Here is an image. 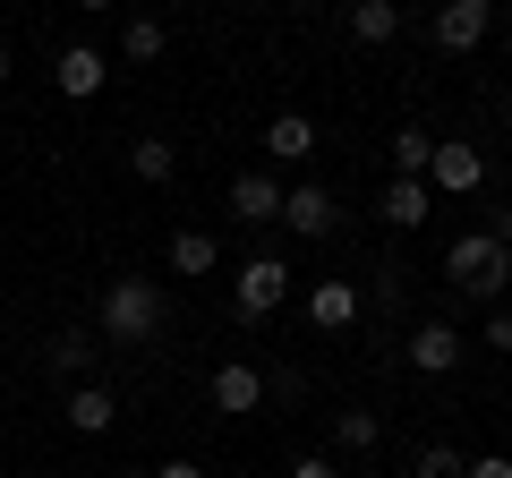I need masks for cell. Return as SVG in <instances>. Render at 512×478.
I'll return each mask as SVG.
<instances>
[{
    "label": "cell",
    "instance_id": "6da1fadb",
    "mask_svg": "<svg viewBox=\"0 0 512 478\" xmlns=\"http://www.w3.org/2000/svg\"><path fill=\"white\" fill-rule=\"evenodd\" d=\"M444 282H453V291H470V299H504L512 248H504V239H487V231L453 239V248H444Z\"/></svg>",
    "mask_w": 512,
    "mask_h": 478
},
{
    "label": "cell",
    "instance_id": "7a4b0ae2",
    "mask_svg": "<svg viewBox=\"0 0 512 478\" xmlns=\"http://www.w3.org/2000/svg\"><path fill=\"white\" fill-rule=\"evenodd\" d=\"M163 333V291L154 274H120L103 291V342H154Z\"/></svg>",
    "mask_w": 512,
    "mask_h": 478
},
{
    "label": "cell",
    "instance_id": "3957f363",
    "mask_svg": "<svg viewBox=\"0 0 512 478\" xmlns=\"http://www.w3.org/2000/svg\"><path fill=\"white\" fill-rule=\"evenodd\" d=\"M231 299H239L248 325H256V316H274L282 299H291V265H282V257H248V265L231 274Z\"/></svg>",
    "mask_w": 512,
    "mask_h": 478
},
{
    "label": "cell",
    "instance_id": "277c9868",
    "mask_svg": "<svg viewBox=\"0 0 512 478\" xmlns=\"http://www.w3.org/2000/svg\"><path fill=\"white\" fill-rule=\"evenodd\" d=\"M478 180H487V154H478L470 137H436V154H427V188H436V197H470Z\"/></svg>",
    "mask_w": 512,
    "mask_h": 478
},
{
    "label": "cell",
    "instance_id": "5b68a950",
    "mask_svg": "<svg viewBox=\"0 0 512 478\" xmlns=\"http://www.w3.org/2000/svg\"><path fill=\"white\" fill-rule=\"evenodd\" d=\"M282 222H291V239H333L342 231V197L316 188V180H299V188H282Z\"/></svg>",
    "mask_w": 512,
    "mask_h": 478
},
{
    "label": "cell",
    "instance_id": "8992f818",
    "mask_svg": "<svg viewBox=\"0 0 512 478\" xmlns=\"http://www.w3.org/2000/svg\"><path fill=\"white\" fill-rule=\"evenodd\" d=\"M495 26L487 0H436V18H427V35H436V52H478Z\"/></svg>",
    "mask_w": 512,
    "mask_h": 478
},
{
    "label": "cell",
    "instance_id": "52a82bcc",
    "mask_svg": "<svg viewBox=\"0 0 512 478\" xmlns=\"http://www.w3.org/2000/svg\"><path fill=\"white\" fill-rule=\"evenodd\" d=\"M402 359H410V368H419V376H453L461 359H470V342H461V333L444 325V316H427V325H410Z\"/></svg>",
    "mask_w": 512,
    "mask_h": 478
},
{
    "label": "cell",
    "instance_id": "ba28073f",
    "mask_svg": "<svg viewBox=\"0 0 512 478\" xmlns=\"http://www.w3.org/2000/svg\"><path fill=\"white\" fill-rule=\"evenodd\" d=\"M231 222H248V231H274L282 222V180L274 171H239L231 180Z\"/></svg>",
    "mask_w": 512,
    "mask_h": 478
},
{
    "label": "cell",
    "instance_id": "9c48e42d",
    "mask_svg": "<svg viewBox=\"0 0 512 478\" xmlns=\"http://www.w3.org/2000/svg\"><path fill=\"white\" fill-rule=\"evenodd\" d=\"M52 86H60V94H69V103H94V94H103V86H111V60H103V52H94V43H69V52H60V60H52Z\"/></svg>",
    "mask_w": 512,
    "mask_h": 478
},
{
    "label": "cell",
    "instance_id": "30bf717a",
    "mask_svg": "<svg viewBox=\"0 0 512 478\" xmlns=\"http://www.w3.org/2000/svg\"><path fill=\"white\" fill-rule=\"evenodd\" d=\"M308 325H316V333H350V325H359V282H350V274H325V282L308 291Z\"/></svg>",
    "mask_w": 512,
    "mask_h": 478
},
{
    "label": "cell",
    "instance_id": "8fae6325",
    "mask_svg": "<svg viewBox=\"0 0 512 478\" xmlns=\"http://www.w3.org/2000/svg\"><path fill=\"white\" fill-rule=\"evenodd\" d=\"M376 214L393 222V231H419V222L436 214V188H427V180H402V171H393V180H384V197H376Z\"/></svg>",
    "mask_w": 512,
    "mask_h": 478
},
{
    "label": "cell",
    "instance_id": "7c38bea8",
    "mask_svg": "<svg viewBox=\"0 0 512 478\" xmlns=\"http://www.w3.org/2000/svg\"><path fill=\"white\" fill-rule=\"evenodd\" d=\"M256 402H265V376H256L248 359H222V368H214V410H222V419H248Z\"/></svg>",
    "mask_w": 512,
    "mask_h": 478
},
{
    "label": "cell",
    "instance_id": "4fadbf2b",
    "mask_svg": "<svg viewBox=\"0 0 512 478\" xmlns=\"http://www.w3.org/2000/svg\"><path fill=\"white\" fill-rule=\"evenodd\" d=\"M94 350H103V342H94L86 325H60L52 342H43V359H52V376H77V385H94Z\"/></svg>",
    "mask_w": 512,
    "mask_h": 478
},
{
    "label": "cell",
    "instance_id": "5bb4252c",
    "mask_svg": "<svg viewBox=\"0 0 512 478\" xmlns=\"http://www.w3.org/2000/svg\"><path fill=\"white\" fill-rule=\"evenodd\" d=\"M265 154H274V163H308L316 154V120L308 111H274V120H265Z\"/></svg>",
    "mask_w": 512,
    "mask_h": 478
},
{
    "label": "cell",
    "instance_id": "9a60e30c",
    "mask_svg": "<svg viewBox=\"0 0 512 478\" xmlns=\"http://www.w3.org/2000/svg\"><path fill=\"white\" fill-rule=\"evenodd\" d=\"M393 35H402V0H350V43L384 52Z\"/></svg>",
    "mask_w": 512,
    "mask_h": 478
},
{
    "label": "cell",
    "instance_id": "2e32d148",
    "mask_svg": "<svg viewBox=\"0 0 512 478\" xmlns=\"http://www.w3.org/2000/svg\"><path fill=\"white\" fill-rule=\"evenodd\" d=\"M111 419H120V402H111V385H77V393H69V427H77V436H103Z\"/></svg>",
    "mask_w": 512,
    "mask_h": 478
},
{
    "label": "cell",
    "instance_id": "e0dca14e",
    "mask_svg": "<svg viewBox=\"0 0 512 478\" xmlns=\"http://www.w3.org/2000/svg\"><path fill=\"white\" fill-rule=\"evenodd\" d=\"M222 265V239L214 231H180L171 239V274H214Z\"/></svg>",
    "mask_w": 512,
    "mask_h": 478
},
{
    "label": "cell",
    "instance_id": "ac0fdd59",
    "mask_svg": "<svg viewBox=\"0 0 512 478\" xmlns=\"http://www.w3.org/2000/svg\"><path fill=\"white\" fill-rule=\"evenodd\" d=\"M128 171H137V180H154V188H163L171 171H180V146H171V137H137V146H128Z\"/></svg>",
    "mask_w": 512,
    "mask_h": 478
},
{
    "label": "cell",
    "instance_id": "d6986e66",
    "mask_svg": "<svg viewBox=\"0 0 512 478\" xmlns=\"http://www.w3.org/2000/svg\"><path fill=\"white\" fill-rule=\"evenodd\" d=\"M376 444H384L376 410H342V419H333V453H376Z\"/></svg>",
    "mask_w": 512,
    "mask_h": 478
},
{
    "label": "cell",
    "instance_id": "ffe728a7",
    "mask_svg": "<svg viewBox=\"0 0 512 478\" xmlns=\"http://www.w3.org/2000/svg\"><path fill=\"white\" fill-rule=\"evenodd\" d=\"M171 52V26L163 18H128L120 26V60H163Z\"/></svg>",
    "mask_w": 512,
    "mask_h": 478
},
{
    "label": "cell",
    "instance_id": "44dd1931",
    "mask_svg": "<svg viewBox=\"0 0 512 478\" xmlns=\"http://www.w3.org/2000/svg\"><path fill=\"white\" fill-rule=\"evenodd\" d=\"M427 154H436L427 129H393V171H402V180H427Z\"/></svg>",
    "mask_w": 512,
    "mask_h": 478
},
{
    "label": "cell",
    "instance_id": "7402d4cb",
    "mask_svg": "<svg viewBox=\"0 0 512 478\" xmlns=\"http://www.w3.org/2000/svg\"><path fill=\"white\" fill-rule=\"evenodd\" d=\"M419 478H461V453H453V444H427V453H419Z\"/></svg>",
    "mask_w": 512,
    "mask_h": 478
},
{
    "label": "cell",
    "instance_id": "603a6c76",
    "mask_svg": "<svg viewBox=\"0 0 512 478\" xmlns=\"http://www.w3.org/2000/svg\"><path fill=\"white\" fill-rule=\"evenodd\" d=\"M487 350H495V359H512V308L487 316Z\"/></svg>",
    "mask_w": 512,
    "mask_h": 478
},
{
    "label": "cell",
    "instance_id": "cb8c5ba5",
    "mask_svg": "<svg viewBox=\"0 0 512 478\" xmlns=\"http://www.w3.org/2000/svg\"><path fill=\"white\" fill-rule=\"evenodd\" d=\"M461 478H512V453H478V461H461Z\"/></svg>",
    "mask_w": 512,
    "mask_h": 478
},
{
    "label": "cell",
    "instance_id": "d4e9b609",
    "mask_svg": "<svg viewBox=\"0 0 512 478\" xmlns=\"http://www.w3.org/2000/svg\"><path fill=\"white\" fill-rule=\"evenodd\" d=\"M291 478H342V461H325V453H308V461H291Z\"/></svg>",
    "mask_w": 512,
    "mask_h": 478
},
{
    "label": "cell",
    "instance_id": "484cf974",
    "mask_svg": "<svg viewBox=\"0 0 512 478\" xmlns=\"http://www.w3.org/2000/svg\"><path fill=\"white\" fill-rule=\"evenodd\" d=\"M154 478H205V470H197V461H163V470H154Z\"/></svg>",
    "mask_w": 512,
    "mask_h": 478
},
{
    "label": "cell",
    "instance_id": "4316f807",
    "mask_svg": "<svg viewBox=\"0 0 512 478\" xmlns=\"http://www.w3.org/2000/svg\"><path fill=\"white\" fill-rule=\"evenodd\" d=\"M9 77H18V52H9V43H0V86H9Z\"/></svg>",
    "mask_w": 512,
    "mask_h": 478
},
{
    "label": "cell",
    "instance_id": "83f0119b",
    "mask_svg": "<svg viewBox=\"0 0 512 478\" xmlns=\"http://www.w3.org/2000/svg\"><path fill=\"white\" fill-rule=\"evenodd\" d=\"M77 9H120V0H77Z\"/></svg>",
    "mask_w": 512,
    "mask_h": 478
},
{
    "label": "cell",
    "instance_id": "f1b7e54d",
    "mask_svg": "<svg viewBox=\"0 0 512 478\" xmlns=\"http://www.w3.org/2000/svg\"><path fill=\"white\" fill-rule=\"evenodd\" d=\"M504 35H512V18H504Z\"/></svg>",
    "mask_w": 512,
    "mask_h": 478
},
{
    "label": "cell",
    "instance_id": "f546056e",
    "mask_svg": "<svg viewBox=\"0 0 512 478\" xmlns=\"http://www.w3.org/2000/svg\"><path fill=\"white\" fill-rule=\"evenodd\" d=\"M487 9H495V0H487Z\"/></svg>",
    "mask_w": 512,
    "mask_h": 478
}]
</instances>
